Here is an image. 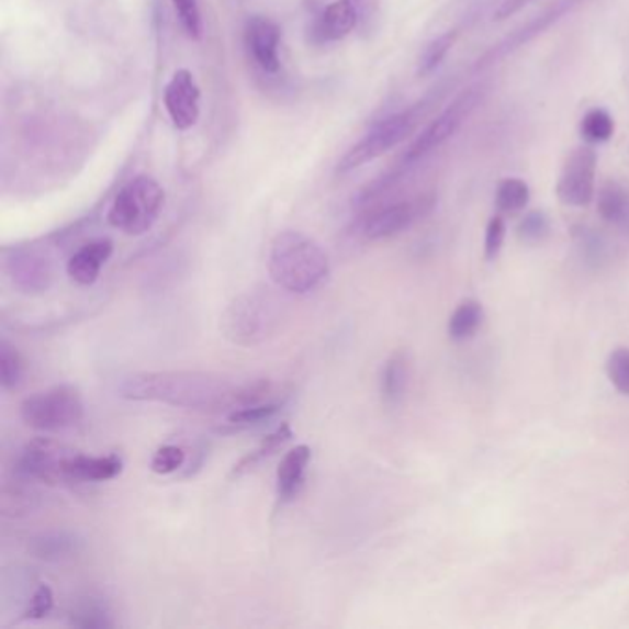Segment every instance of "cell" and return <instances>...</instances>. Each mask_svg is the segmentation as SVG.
Masks as SVG:
<instances>
[{
	"mask_svg": "<svg viewBox=\"0 0 629 629\" xmlns=\"http://www.w3.org/2000/svg\"><path fill=\"white\" fill-rule=\"evenodd\" d=\"M238 382L203 371H146L119 384V395L130 401L162 403L200 412H229L237 408Z\"/></svg>",
	"mask_w": 629,
	"mask_h": 629,
	"instance_id": "1",
	"label": "cell"
},
{
	"mask_svg": "<svg viewBox=\"0 0 629 629\" xmlns=\"http://www.w3.org/2000/svg\"><path fill=\"white\" fill-rule=\"evenodd\" d=\"M268 272L279 289L297 295L311 294L329 279V255L314 238L290 229L273 238Z\"/></svg>",
	"mask_w": 629,
	"mask_h": 629,
	"instance_id": "2",
	"label": "cell"
},
{
	"mask_svg": "<svg viewBox=\"0 0 629 629\" xmlns=\"http://www.w3.org/2000/svg\"><path fill=\"white\" fill-rule=\"evenodd\" d=\"M279 319L278 300L265 290H251L232 301L222 314L220 329L233 344L251 347L272 335Z\"/></svg>",
	"mask_w": 629,
	"mask_h": 629,
	"instance_id": "3",
	"label": "cell"
},
{
	"mask_svg": "<svg viewBox=\"0 0 629 629\" xmlns=\"http://www.w3.org/2000/svg\"><path fill=\"white\" fill-rule=\"evenodd\" d=\"M165 205V191L150 176H137L122 187L111 203L108 220L119 232L139 237L150 232Z\"/></svg>",
	"mask_w": 629,
	"mask_h": 629,
	"instance_id": "4",
	"label": "cell"
},
{
	"mask_svg": "<svg viewBox=\"0 0 629 629\" xmlns=\"http://www.w3.org/2000/svg\"><path fill=\"white\" fill-rule=\"evenodd\" d=\"M86 404L78 387L70 384L48 387L21 403L24 425L40 433H64L83 422Z\"/></svg>",
	"mask_w": 629,
	"mask_h": 629,
	"instance_id": "5",
	"label": "cell"
},
{
	"mask_svg": "<svg viewBox=\"0 0 629 629\" xmlns=\"http://www.w3.org/2000/svg\"><path fill=\"white\" fill-rule=\"evenodd\" d=\"M423 110H425V104H417L411 110L398 111L377 122L375 126L366 133L364 139L358 141L357 145L349 148L346 156L341 157L336 172H352L368 162L375 161L377 157L384 156L398 143H403L416 130L417 122L423 116Z\"/></svg>",
	"mask_w": 629,
	"mask_h": 629,
	"instance_id": "6",
	"label": "cell"
},
{
	"mask_svg": "<svg viewBox=\"0 0 629 629\" xmlns=\"http://www.w3.org/2000/svg\"><path fill=\"white\" fill-rule=\"evenodd\" d=\"M484 94V86L469 87L468 91H463L441 115L436 116L417 135V139L408 146V150L404 151L397 167L411 170L414 165L425 159L428 154L438 150L439 146L451 139L452 135L458 132V127L462 126V122L476 110V105L482 102Z\"/></svg>",
	"mask_w": 629,
	"mask_h": 629,
	"instance_id": "7",
	"label": "cell"
},
{
	"mask_svg": "<svg viewBox=\"0 0 629 629\" xmlns=\"http://www.w3.org/2000/svg\"><path fill=\"white\" fill-rule=\"evenodd\" d=\"M434 207H436V196L433 192H425L408 200L371 205L364 209V214L360 218V233L368 240L397 237L406 229H411L419 220L427 218Z\"/></svg>",
	"mask_w": 629,
	"mask_h": 629,
	"instance_id": "8",
	"label": "cell"
},
{
	"mask_svg": "<svg viewBox=\"0 0 629 629\" xmlns=\"http://www.w3.org/2000/svg\"><path fill=\"white\" fill-rule=\"evenodd\" d=\"M582 2L583 0H555L554 4L547 8L543 13L520 24L519 29H515L503 41H498L497 45H493L487 53L482 54V58L476 59L474 64V70L479 72V70L490 69L493 65L501 64L508 56L517 53L520 47H525L530 41L552 29L555 23H560L561 19L574 12Z\"/></svg>",
	"mask_w": 629,
	"mask_h": 629,
	"instance_id": "9",
	"label": "cell"
},
{
	"mask_svg": "<svg viewBox=\"0 0 629 629\" xmlns=\"http://www.w3.org/2000/svg\"><path fill=\"white\" fill-rule=\"evenodd\" d=\"M598 154L591 146H580L566 157L555 194L569 207H587L596 192Z\"/></svg>",
	"mask_w": 629,
	"mask_h": 629,
	"instance_id": "10",
	"label": "cell"
},
{
	"mask_svg": "<svg viewBox=\"0 0 629 629\" xmlns=\"http://www.w3.org/2000/svg\"><path fill=\"white\" fill-rule=\"evenodd\" d=\"M72 449L56 443L53 439H34L24 445L15 460V471L21 479L37 480L45 484L56 485L65 480V462L72 454Z\"/></svg>",
	"mask_w": 629,
	"mask_h": 629,
	"instance_id": "11",
	"label": "cell"
},
{
	"mask_svg": "<svg viewBox=\"0 0 629 629\" xmlns=\"http://www.w3.org/2000/svg\"><path fill=\"white\" fill-rule=\"evenodd\" d=\"M200 86L189 69H179L165 87V108L178 130H191L200 119Z\"/></svg>",
	"mask_w": 629,
	"mask_h": 629,
	"instance_id": "12",
	"label": "cell"
},
{
	"mask_svg": "<svg viewBox=\"0 0 629 629\" xmlns=\"http://www.w3.org/2000/svg\"><path fill=\"white\" fill-rule=\"evenodd\" d=\"M246 47L255 65L266 75H276L281 67L279 58V43H281V29L272 19L254 15L248 19L246 30Z\"/></svg>",
	"mask_w": 629,
	"mask_h": 629,
	"instance_id": "13",
	"label": "cell"
},
{
	"mask_svg": "<svg viewBox=\"0 0 629 629\" xmlns=\"http://www.w3.org/2000/svg\"><path fill=\"white\" fill-rule=\"evenodd\" d=\"M122 458L119 454H105V457H91L72 452L65 462V480L83 484V482H108L122 473Z\"/></svg>",
	"mask_w": 629,
	"mask_h": 629,
	"instance_id": "14",
	"label": "cell"
},
{
	"mask_svg": "<svg viewBox=\"0 0 629 629\" xmlns=\"http://www.w3.org/2000/svg\"><path fill=\"white\" fill-rule=\"evenodd\" d=\"M113 255V243L108 238H99L93 243L81 246L69 262H67V273L75 283L81 287H91L97 283L100 278V272L104 268L105 262L110 260Z\"/></svg>",
	"mask_w": 629,
	"mask_h": 629,
	"instance_id": "15",
	"label": "cell"
},
{
	"mask_svg": "<svg viewBox=\"0 0 629 629\" xmlns=\"http://www.w3.org/2000/svg\"><path fill=\"white\" fill-rule=\"evenodd\" d=\"M311 458L308 445H297L284 454L278 469V497L281 503H292L300 495Z\"/></svg>",
	"mask_w": 629,
	"mask_h": 629,
	"instance_id": "16",
	"label": "cell"
},
{
	"mask_svg": "<svg viewBox=\"0 0 629 629\" xmlns=\"http://www.w3.org/2000/svg\"><path fill=\"white\" fill-rule=\"evenodd\" d=\"M8 272L13 284L26 294H41L47 292L53 284V272L47 260L35 255H18L10 260Z\"/></svg>",
	"mask_w": 629,
	"mask_h": 629,
	"instance_id": "17",
	"label": "cell"
},
{
	"mask_svg": "<svg viewBox=\"0 0 629 629\" xmlns=\"http://www.w3.org/2000/svg\"><path fill=\"white\" fill-rule=\"evenodd\" d=\"M358 29V18L349 0H335L316 19L312 34L322 43L340 41Z\"/></svg>",
	"mask_w": 629,
	"mask_h": 629,
	"instance_id": "18",
	"label": "cell"
},
{
	"mask_svg": "<svg viewBox=\"0 0 629 629\" xmlns=\"http://www.w3.org/2000/svg\"><path fill=\"white\" fill-rule=\"evenodd\" d=\"M83 539L75 531H45L32 537L29 543L30 554L43 561H65L80 554Z\"/></svg>",
	"mask_w": 629,
	"mask_h": 629,
	"instance_id": "19",
	"label": "cell"
},
{
	"mask_svg": "<svg viewBox=\"0 0 629 629\" xmlns=\"http://www.w3.org/2000/svg\"><path fill=\"white\" fill-rule=\"evenodd\" d=\"M412 362L408 352L395 351L387 358L381 371V397L387 406L403 403L411 384Z\"/></svg>",
	"mask_w": 629,
	"mask_h": 629,
	"instance_id": "20",
	"label": "cell"
},
{
	"mask_svg": "<svg viewBox=\"0 0 629 629\" xmlns=\"http://www.w3.org/2000/svg\"><path fill=\"white\" fill-rule=\"evenodd\" d=\"M598 214L607 224L629 235V191L618 181H606L598 191Z\"/></svg>",
	"mask_w": 629,
	"mask_h": 629,
	"instance_id": "21",
	"label": "cell"
},
{
	"mask_svg": "<svg viewBox=\"0 0 629 629\" xmlns=\"http://www.w3.org/2000/svg\"><path fill=\"white\" fill-rule=\"evenodd\" d=\"M294 438V433L290 428L289 423H281L273 433L268 434L254 451H249L240 462L233 468V476H240L257 468L259 463L265 462L268 458L273 457L276 452L281 451L284 445L289 443L290 439Z\"/></svg>",
	"mask_w": 629,
	"mask_h": 629,
	"instance_id": "22",
	"label": "cell"
},
{
	"mask_svg": "<svg viewBox=\"0 0 629 629\" xmlns=\"http://www.w3.org/2000/svg\"><path fill=\"white\" fill-rule=\"evenodd\" d=\"M484 322V306L476 300H465L454 308L447 324V333L452 341H465L476 335Z\"/></svg>",
	"mask_w": 629,
	"mask_h": 629,
	"instance_id": "23",
	"label": "cell"
},
{
	"mask_svg": "<svg viewBox=\"0 0 629 629\" xmlns=\"http://www.w3.org/2000/svg\"><path fill=\"white\" fill-rule=\"evenodd\" d=\"M530 202V187L519 178H506L498 183L495 205L501 213H519Z\"/></svg>",
	"mask_w": 629,
	"mask_h": 629,
	"instance_id": "24",
	"label": "cell"
},
{
	"mask_svg": "<svg viewBox=\"0 0 629 629\" xmlns=\"http://www.w3.org/2000/svg\"><path fill=\"white\" fill-rule=\"evenodd\" d=\"M457 40V30H451V32H445V34L434 37L427 47L423 48L419 61H417V75H433L434 70L438 69L441 61L447 58V54L451 53Z\"/></svg>",
	"mask_w": 629,
	"mask_h": 629,
	"instance_id": "25",
	"label": "cell"
},
{
	"mask_svg": "<svg viewBox=\"0 0 629 629\" xmlns=\"http://www.w3.org/2000/svg\"><path fill=\"white\" fill-rule=\"evenodd\" d=\"M580 132H582L583 139L587 141L589 145H602V143L611 139L613 133H615V121L606 110L595 108V110H589L583 115Z\"/></svg>",
	"mask_w": 629,
	"mask_h": 629,
	"instance_id": "26",
	"label": "cell"
},
{
	"mask_svg": "<svg viewBox=\"0 0 629 629\" xmlns=\"http://www.w3.org/2000/svg\"><path fill=\"white\" fill-rule=\"evenodd\" d=\"M281 408H283V404L278 403V401H265V403L251 404V406H246V408H240V411L227 414V423H229L233 428H237V430H240V428L255 427V425H262V423L270 422Z\"/></svg>",
	"mask_w": 629,
	"mask_h": 629,
	"instance_id": "27",
	"label": "cell"
},
{
	"mask_svg": "<svg viewBox=\"0 0 629 629\" xmlns=\"http://www.w3.org/2000/svg\"><path fill=\"white\" fill-rule=\"evenodd\" d=\"M23 358L8 340L0 341V382L4 390H15L23 382Z\"/></svg>",
	"mask_w": 629,
	"mask_h": 629,
	"instance_id": "28",
	"label": "cell"
},
{
	"mask_svg": "<svg viewBox=\"0 0 629 629\" xmlns=\"http://www.w3.org/2000/svg\"><path fill=\"white\" fill-rule=\"evenodd\" d=\"M69 624L70 626H76V628L83 629H102L113 626L110 613L105 611V607L93 600L83 602V604L76 607L75 611H70Z\"/></svg>",
	"mask_w": 629,
	"mask_h": 629,
	"instance_id": "29",
	"label": "cell"
},
{
	"mask_svg": "<svg viewBox=\"0 0 629 629\" xmlns=\"http://www.w3.org/2000/svg\"><path fill=\"white\" fill-rule=\"evenodd\" d=\"M550 235V220L543 211H530L523 216L517 226V237L520 243L539 244Z\"/></svg>",
	"mask_w": 629,
	"mask_h": 629,
	"instance_id": "30",
	"label": "cell"
},
{
	"mask_svg": "<svg viewBox=\"0 0 629 629\" xmlns=\"http://www.w3.org/2000/svg\"><path fill=\"white\" fill-rule=\"evenodd\" d=\"M606 375L613 386L624 395H629V349L617 347L606 360Z\"/></svg>",
	"mask_w": 629,
	"mask_h": 629,
	"instance_id": "31",
	"label": "cell"
},
{
	"mask_svg": "<svg viewBox=\"0 0 629 629\" xmlns=\"http://www.w3.org/2000/svg\"><path fill=\"white\" fill-rule=\"evenodd\" d=\"M577 248L582 251V257L585 262L593 266H600L607 259V248L604 238L596 235L593 229L587 227H580L576 232Z\"/></svg>",
	"mask_w": 629,
	"mask_h": 629,
	"instance_id": "32",
	"label": "cell"
},
{
	"mask_svg": "<svg viewBox=\"0 0 629 629\" xmlns=\"http://www.w3.org/2000/svg\"><path fill=\"white\" fill-rule=\"evenodd\" d=\"M172 4L181 29L186 30V34L192 40H200L203 26L198 0H172Z\"/></svg>",
	"mask_w": 629,
	"mask_h": 629,
	"instance_id": "33",
	"label": "cell"
},
{
	"mask_svg": "<svg viewBox=\"0 0 629 629\" xmlns=\"http://www.w3.org/2000/svg\"><path fill=\"white\" fill-rule=\"evenodd\" d=\"M186 463V451L178 445H162L154 457H151L150 468L157 474H172Z\"/></svg>",
	"mask_w": 629,
	"mask_h": 629,
	"instance_id": "34",
	"label": "cell"
},
{
	"mask_svg": "<svg viewBox=\"0 0 629 629\" xmlns=\"http://www.w3.org/2000/svg\"><path fill=\"white\" fill-rule=\"evenodd\" d=\"M506 238V222L503 216H493L485 227L484 255L487 260H495L501 254Z\"/></svg>",
	"mask_w": 629,
	"mask_h": 629,
	"instance_id": "35",
	"label": "cell"
},
{
	"mask_svg": "<svg viewBox=\"0 0 629 629\" xmlns=\"http://www.w3.org/2000/svg\"><path fill=\"white\" fill-rule=\"evenodd\" d=\"M53 589H50L48 585H40L34 596H32L26 611H24V618H29V620H41V618L48 617V613L53 611Z\"/></svg>",
	"mask_w": 629,
	"mask_h": 629,
	"instance_id": "36",
	"label": "cell"
},
{
	"mask_svg": "<svg viewBox=\"0 0 629 629\" xmlns=\"http://www.w3.org/2000/svg\"><path fill=\"white\" fill-rule=\"evenodd\" d=\"M358 18V29L370 32L379 18V0H349Z\"/></svg>",
	"mask_w": 629,
	"mask_h": 629,
	"instance_id": "37",
	"label": "cell"
}]
</instances>
